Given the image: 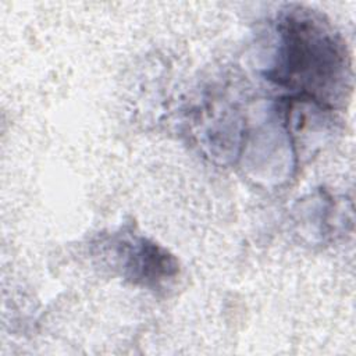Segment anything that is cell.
<instances>
[{"instance_id":"6da1fadb","label":"cell","mask_w":356,"mask_h":356,"mask_svg":"<svg viewBox=\"0 0 356 356\" xmlns=\"http://www.w3.org/2000/svg\"><path fill=\"white\" fill-rule=\"evenodd\" d=\"M268 76L323 106L346 89L349 61L341 40L321 19L292 13L281 22L278 63Z\"/></svg>"}]
</instances>
